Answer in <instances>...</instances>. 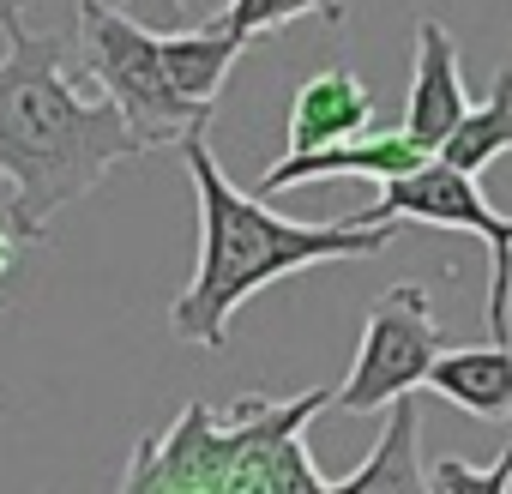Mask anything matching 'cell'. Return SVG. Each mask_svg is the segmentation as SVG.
Wrapping results in <instances>:
<instances>
[{
	"instance_id": "cell-9",
	"label": "cell",
	"mask_w": 512,
	"mask_h": 494,
	"mask_svg": "<svg viewBox=\"0 0 512 494\" xmlns=\"http://www.w3.org/2000/svg\"><path fill=\"white\" fill-rule=\"evenodd\" d=\"M374 127V97L350 67H320L290 97V151H320Z\"/></svg>"
},
{
	"instance_id": "cell-17",
	"label": "cell",
	"mask_w": 512,
	"mask_h": 494,
	"mask_svg": "<svg viewBox=\"0 0 512 494\" xmlns=\"http://www.w3.org/2000/svg\"><path fill=\"white\" fill-rule=\"evenodd\" d=\"M25 13V0H0V25H7V19H19Z\"/></svg>"
},
{
	"instance_id": "cell-14",
	"label": "cell",
	"mask_w": 512,
	"mask_h": 494,
	"mask_svg": "<svg viewBox=\"0 0 512 494\" xmlns=\"http://www.w3.org/2000/svg\"><path fill=\"white\" fill-rule=\"evenodd\" d=\"M434 494H506L512 488V446H500L494 464H464V458H440L428 470Z\"/></svg>"
},
{
	"instance_id": "cell-2",
	"label": "cell",
	"mask_w": 512,
	"mask_h": 494,
	"mask_svg": "<svg viewBox=\"0 0 512 494\" xmlns=\"http://www.w3.org/2000/svg\"><path fill=\"white\" fill-rule=\"evenodd\" d=\"M0 55V175L19 211L49 229L55 211L79 205L109 181V169L145 157L139 133L109 97H85L67 73V43L7 19Z\"/></svg>"
},
{
	"instance_id": "cell-6",
	"label": "cell",
	"mask_w": 512,
	"mask_h": 494,
	"mask_svg": "<svg viewBox=\"0 0 512 494\" xmlns=\"http://www.w3.org/2000/svg\"><path fill=\"white\" fill-rule=\"evenodd\" d=\"M440 350H446V332L434 326L428 290H422V284H392V290L368 308V326H362L350 380L332 392V404H338L344 416H374V410H386L392 398L428 386V368H434Z\"/></svg>"
},
{
	"instance_id": "cell-10",
	"label": "cell",
	"mask_w": 512,
	"mask_h": 494,
	"mask_svg": "<svg viewBox=\"0 0 512 494\" xmlns=\"http://www.w3.org/2000/svg\"><path fill=\"white\" fill-rule=\"evenodd\" d=\"M428 386L476 422H506L512 416V338L446 344L428 368Z\"/></svg>"
},
{
	"instance_id": "cell-13",
	"label": "cell",
	"mask_w": 512,
	"mask_h": 494,
	"mask_svg": "<svg viewBox=\"0 0 512 494\" xmlns=\"http://www.w3.org/2000/svg\"><path fill=\"white\" fill-rule=\"evenodd\" d=\"M326 19V25H344L350 19V7L344 0H229L223 13H211V25H223V31H235L241 43H253V37H266V31H278V25H290V19Z\"/></svg>"
},
{
	"instance_id": "cell-1",
	"label": "cell",
	"mask_w": 512,
	"mask_h": 494,
	"mask_svg": "<svg viewBox=\"0 0 512 494\" xmlns=\"http://www.w3.org/2000/svg\"><path fill=\"white\" fill-rule=\"evenodd\" d=\"M205 127H211V121L187 127L181 145H175L181 163H187V175H193L199 260H193L187 290H181L175 308H169V332H175L181 344H193V350H223L235 308H247L266 284L296 278V272L326 266V260H374V254H386V241H392L404 223H356V217H338V223H296V217L260 205L253 193H241V187L217 169Z\"/></svg>"
},
{
	"instance_id": "cell-5",
	"label": "cell",
	"mask_w": 512,
	"mask_h": 494,
	"mask_svg": "<svg viewBox=\"0 0 512 494\" xmlns=\"http://www.w3.org/2000/svg\"><path fill=\"white\" fill-rule=\"evenodd\" d=\"M356 223H428V229H458L488 241V332L512 338V217L488 205L482 181L428 157L422 169L380 181V199L350 211Z\"/></svg>"
},
{
	"instance_id": "cell-4",
	"label": "cell",
	"mask_w": 512,
	"mask_h": 494,
	"mask_svg": "<svg viewBox=\"0 0 512 494\" xmlns=\"http://www.w3.org/2000/svg\"><path fill=\"white\" fill-rule=\"evenodd\" d=\"M79 49L97 91L127 115L139 145L157 151V145H181L187 127L211 121L247 43L211 19H193L181 31H151L127 7L79 0Z\"/></svg>"
},
{
	"instance_id": "cell-16",
	"label": "cell",
	"mask_w": 512,
	"mask_h": 494,
	"mask_svg": "<svg viewBox=\"0 0 512 494\" xmlns=\"http://www.w3.org/2000/svg\"><path fill=\"white\" fill-rule=\"evenodd\" d=\"M127 13H133L139 25H151V31H181V25H193L187 0H127Z\"/></svg>"
},
{
	"instance_id": "cell-3",
	"label": "cell",
	"mask_w": 512,
	"mask_h": 494,
	"mask_svg": "<svg viewBox=\"0 0 512 494\" xmlns=\"http://www.w3.org/2000/svg\"><path fill=\"white\" fill-rule=\"evenodd\" d=\"M338 386H308L296 398L247 392L229 416L193 398L163 434L139 440L121 494H332V476L308 458V422L332 410Z\"/></svg>"
},
{
	"instance_id": "cell-12",
	"label": "cell",
	"mask_w": 512,
	"mask_h": 494,
	"mask_svg": "<svg viewBox=\"0 0 512 494\" xmlns=\"http://www.w3.org/2000/svg\"><path fill=\"white\" fill-rule=\"evenodd\" d=\"M506 151H512V67L494 73V91L458 115V127L440 139L434 157L452 163V169H464V175H482V169H488L494 157H506Z\"/></svg>"
},
{
	"instance_id": "cell-11",
	"label": "cell",
	"mask_w": 512,
	"mask_h": 494,
	"mask_svg": "<svg viewBox=\"0 0 512 494\" xmlns=\"http://www.w3.org/2000/svg\"><path fill=\"white\" fill-rule=\"evenodd\" d=\"M386 410H392V416H386V434L368 446V458H362L350 476L332 482V494H422V488H428V470H422V452H416V440H422L416 392L392 398Z\"/></svg>"
},
{
	"instance_id": "cell-8",
	"label": "cell",
	"mask_w": 512,
	"mask_h": 494,
	"mask_svg": "<svg viewBox=\"0 0 512 494\" xmlns=\"http://www.w3.org/2000/svg\"><path fill=\"white\" fill-rule=\"evenodd\" d=\"M470 109L464 73H458V43L440 19L416 25V73H410V97H404V133L428 151H440V139L458 127V115Z\"/></svg>"
},
{
	"instance_id": "cell-15",
	"label": "cell",
	"mask_w": 512,
	"mask_h": 494,
	"mask_svg": "<svg viewBox=\"0 0 512 494\" xmlns=\"http://www.w3.org/2000/svg\"><path fill=\"white\" fill-rule=\"evenodd\" d=\"M43 235H49V229H37V223L19 211L7 175H0V308H7V284H13V272L25 266V254H31Z\"/></svg>"
},
{
	"instance_id": "cell-7",
	"label": "cell",
	"mask_w": 512,
	"mask_h": 494,
	"mask_svg": "<svg viewBox=\"0 0 512 494\" xmlns=\"http://www.w3.org/2000/svg\"><path fill=\"white\" fill-rule=\"evenodd\" d=\"M434 151L416 145L404 127L398 133H356V139H338V145H320V151H284L272 169H266V193H284V187H302V181H332V175H362V181H398L410 169H422Z\"/></svg>"
}]
</instances>
